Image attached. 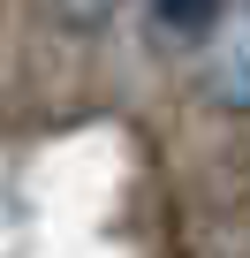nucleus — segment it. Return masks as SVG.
I'll use <instances>...</instances> for the list:
<instances>
[{
    "label": "nucleus",
    "instance_id": "obj_1",
    "mask_svg": "<svg viewBox=\"0 0 250 258\" xmlns=\"http://www.w3.org/2000/svg\"><path fill=\"white\" fill-rule=\"evenodd\" d=\"M212 99L250 114V0H235V16H227V31L212 46Z\"/></svg>",
    "mask_w": 250,
    "mask_h": 258
},
{
    "label": "nucleus",
    "instance_id": "obj_2",
    "mask_svg": "<svg viewBox=\"0 0 250 258\" xmlns=\"http://www.w3.org/2000/svg\"><path fill=\"white\" fill-rule=\"evenodd\" d=\"M114 8H121V0H61V16H68L76 31H99V23L114 16Z\"/></svg>",
    "mask_w": 250,
    "mask_h": 258
}]
</instances>
